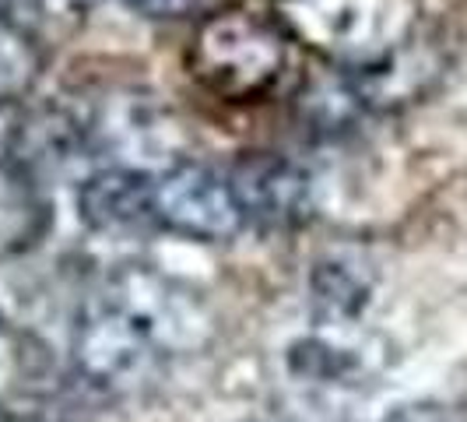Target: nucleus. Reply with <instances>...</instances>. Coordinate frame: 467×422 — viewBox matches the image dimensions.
<instances>
[{
    "instance_id": "6e6552de",
    "label": "nucleus",
    "mask_w": 467,
    "mask_h": 422,
    "mask_svg": "<svg viewBox=\"0 0 467 422\" xmlns=\"http://www.w3.org/2000/svg\"><path fill=\"white\" fill-rule=\"evenodd\" d=\"M53 226V208L36 173L18 159L0 155V260L36 250Z\"/></svg>"
},
{
    "instance_id": "f257e3e1",
    "label": "nucleus",
    "mask_w": 467,
    "mask_h": 422,
    "mask_svg": "<svg viewBox=\"0 0 467 422\" xmlns=\"http://www.w3.org/2000/svg\"><path fill=\"white\" fill-rule=\"evenodd\" d=\"M208 334L204 306L176 279L151 268H119L78 310L70 355L102 391H138L144 380L193 352Z\"/></svg>"
},
{
    "instance_id": "9b49d317",
    "label": "nucleus",
    "mask_w": 467,
    "mask_h": 422,
    "mask_svg": "<svg viewBox=\"0 0 467 422\" xmlns=\"http://www.w3.org/2000/svg\"><path fill=\"white\" fill-rule=\"evenodd\" d=\"M119 4L151 22H176V18H187L201 0H119Z\"/></svg>"
},
{
    "instance_id": "f8f14e48",
    "label": "nucleus",
    "mask_w": 467,
    "mask_h": 422,
    "mask_svg": "<svg viewBox=\"0 0 467 422\" xmlns=\"http://www.w3.org/2000/svg\"><path fill=\"white\" fill-rule=\"evenodd\" d=\"M387 422H464V419L453 408H443V405H404Z\"/></svg>"
},
{
    "instance_id": "423d86ee",
    "label": "nucleus",
    "mask_w": 467,
    "mask_h": 422,
    "mask_svg": "<svg viewBox=\"0 0 467 422\" xmlns=\"http://www.w3.org/2000/svg\"><path fill=\"white\" fill-rule=\"evenodd\" d=\"M151 173L130 165H102L78 187V215L95 233H138L151 226Z\"/></svg>"
},
{
    "instance_id": "20e7f679",
    "label": "nucleus",
    "mask_w": 467,
    "mask_h": 422,
    "mask_svg": "<svg viewBox=\"0 0 467 422\" xmlns=\"http://www.w3.org/2000/svg\"><path fill=\"white\" fill-rule=\"evenodd\" d=\"M151 226L193 243H225L246 218L222 169L180 159L151 173Z\"/></svg>"
},
{
    "instance_id": "7ed1b4c3",
    "label": "nucleus",
    "mask_w": 467,
    "mask_h": 422,
    "mask_svg": "<svg viewBox=\"0 0 467 422\" xmlns=\"http://www.w3.org/2000/svg\"><path fill=\"white\" fill-rule=\"evenodd\" d=\"M288 36L275 15L250 7H218L190 32L187 74L218 102L254 106L278 92L288 70Z\"/></svg>"
},
{
    "instance_id": "1a4fd4ad",
    "label": "nucleus",
    "mask_w": 467,
    "mask_h": 422,
    "mask_svg": "<svg viewBox=\"0 0 467 422\" xmlns=\"http://www.w3.org/2000/svg\"><path fill=\"white\" fill-rule=\"evenodd\" d=\"M47 57L36 32L25 22L0 15V106L25 102L43 81Z\"/></svg>"
},
{
    "instance_id": "4468645a",
    "label": "nucleus",
    "mask_w": 467,
    "mask_h": 422,
    "mask_svg": "<svg viewBox=\"0 0 467 422\" xmlns=\"http://www.w3.org/2000/svg\"><path fill=\"white\" fill-rule=\"evenodd\" d=\"M254 422H271V419H254Z\"/></svg>"
},
{
    "instance_id": "9d476101",
    "label": "nucleus",
    "mask_w": 467,
    "mask_h": 422,
    "mask_svg": "<svg viewBox=\"0 0 467 422\" xmlns=\"http://www.w3.org/2000/svg\"><path fill=\"white\" fill-rule=\"evenodd\" d=\"M32 25L47 28V32H70L88 18V11L95 7V0H18Z\"/></svg>"
},
{
    "instance_id": "f03ea898",
    "label": "nucleus",
    "mask_w": 467,
    "mask_h": 422,
    "mask_svg": "<svg viewBox=\"0 0 467 422\" xmlns=\"http://www.w3.org/2000/svg\"><path fill=\"white\" fill-rule=\"evenodd\" d=\"M275 22L330 70L345 74L366 110H390L432 78L421 47V0H275Z\"/></svg>"
},
{
    "instance_id": "39448f33",
    "label": "nucleus",
    "mask_w": 467,
    "mask_h": 422,
    "mask_svg": "<svg viewBox=\"0 0 467 422\" xmlns=\"http://www.w3.org/2000/svg\"><path fill=\"white\" fill-rule=\"evenodd\" d=\"M246 226L260 229H299L317 211L313 173L292 155L243 152L225 169Z\"/></svg>"
},
{
    "instance_id": "0eeeda50",
    "label": "nucleus",
    "mask_w": 467,
    "mask_h": 422,
    "mask_svg": "<svg viewBox=\"0 0 467 422\" xmlns=\"http://www.w3.org/2000/svg\"><path fill=\"white\" fill-rule=\"evenodd\" d=\"M373 289V268L358 250H324L309 271V313L320 328H348L369 306Z\"/></svg>"
},
{
    "instance_id": "ddd939ff",
    "label": "nucleus",
    "mask_w": 467,
    "mask_h": 422,
    "mask_svg": "<svg viewBox=\"0 0 467 422\" xmlns=\"http://www.w3.org/2000/svg\"><path fill=\"white\" fill-rule=\"evenodd\" d=\"M0 422H15L11 416H7V412H4V405H0Z\"/></svg>"
}]
</instances>
